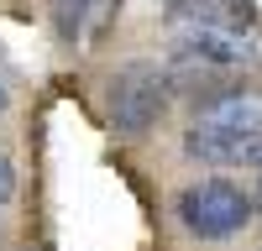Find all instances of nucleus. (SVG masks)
<instances>
[{"instance_id":"f257e3e1","label":"nucleus","mask_w":262,"mask_h":251,"mask_svg":"<svg viewBox=\"0 0 262 251\" xmlns=\"http://www.w3.org/2000/svg\"><path fill=\"white\" fill-rule=\"evenodd\" d=\"M184 157L200 167L262 162V89H221L184 126Z\"/></svg>"},{"instance_id":"7ed1b4c3","label":"nucleus","mask_w":262,"mask_h":251,"mask_svg":"<svg viewBox=\"0 0 262 251\" xmlns=\"http://www.w3.org/2000/svg\"><path fill=\"white\" fill-rule=\"evenodd\" d=\"M173 215L194 241H236L257 215L252 188H242L236 178H194L179 188Z\"/></svg>"},{"instance_id":"f03ea898","label":"nucleus","mask_w":262,"mask_h":251,"mask_svg":"<svg viewBox=\"0 0 262 251\" xmlns=\"http://www.w3.org/2000/svg\"><path fill=\"white\" fill-rule=\"evenodd\" d=\"M173 68L152 58H131L105 79V120L116 136H147L173 105Z\"/></svg>"},{"instance_id":"1a4fd4ad","label":"nucleus","mask_w":262,"mask_h":251,"mask_svg":"<svg viewBox=\"0 0 262 251\" xmlns=\"http://www.w3.org/2000/svg\"><path fill=\"white\" fill-rule=\"evenodd\" d=\"M6 105H11V89H6V84H0V110H6Z\"/></svg>"},{"instance_id":"9d476101","label":"nucleus","mask_w":262,"mask_h":251,"mask_svg":"<svg viewBox=\"0 0 262 251\" xmlns=\"http://www.w3.org/2000/svg\"><path fill=\"white\" fill-rule=\"evenodd\" d=\"M257 167H262V162H257Z\"/></svg>"},{"instance_id":"20e7f679","label":"nucleus","mask_w":262,"mask_h":251,"mask_svg":"<svg viewBox=\"0 0 262 251\" xmlns=\"http://www.w3.org/2000/svg\"><path fill=\"white\" fill-rule=\"evenodd\" d=\"M173 58H179V73H231L262 58V42L231 21H200V27H179Z\"/></svg>"},{"instance_id":"39448f33","label":"nucleus","mask_w":262,"mask_h":251,"mask_svg":"<svg viewBox=\"0 0 262 251\" xmlns=\"http://www.w3.org/2000/svg\"><path fill=\"white\" fill-rule=\"evenodd\" d=\"M121 0H53V32L63 47H90Z\"/></svg>"},{"instance_id":"0eeeda50","label":"nucleus","mask_w":262,"mask_h":251,"mask_svg":"<svg viewBox=\"0 0 262 251\" xmlns=\"http://www.w3.org/2000/svg\"><path fill=\"white\" fill-rule=\"evenodd\" d=\"M11 199H16V157L0 152V209H6Z\"/></svg>"},{"instance_id":"423d86ee","label":"nucleus","mask_w":262,"mask_h":251,"mask_svg":"<svg viewBox=\"0 0 262 251\" xmlns=\"http://www.w3.org/2000/svg\"><path fill=\"white\" fill-rule=\"evenodd\" d=\"M173 27H200V21H231L247 27V0H168Z\"/></svg>"},{"instance_id":"6e6552de","label":"nucleus","mask_w":262,"mask_h":251,"mask_svg":"<svg viewBox=\"0 0 262 251\" xmlns=\"http://www.w3.org/2000/svg\"><path fill=\"white\" fill-rule=\"evenodd\" d=\"M252 199H257V215H262V167H257V183H252Z\"/></svg>"}]
</instances>
